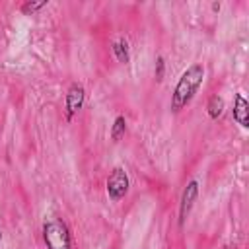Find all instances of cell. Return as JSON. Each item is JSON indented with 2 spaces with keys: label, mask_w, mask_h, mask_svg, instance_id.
I'll use <instances>...</instances> for the list:
<instances>
[{
  "label": "cell",
  "mask_w": 249,
  "mask_h": 249,
  "mask_svg": "<svg viewBox=\"0 0 249 249\" xmlns=\"http://www.w3.org/2000/svg\"><path fill=\"white\" fill-rule=\"evenodd\" d=\"M202 80H204V66L200 62H195L191 64L179 78V82L175 84V89L171 93V111L173 113H179L181 109H185L193 97L196 95L198 88L202 86Z\"/></svg>",
  "instance_id": "6da1fadb"
},
{
  "label": "cell",
  "mask_w": 249,
  "mask_h": 249,
  "mask_svg": "<svg viewBox=\"0 0 249 249\" xmlns=\"http://www.w3.org/2000/svg\"><path fill=\"white\" fill-rule=\"evenodd\" d=\"M43 241L47 249H72V235L64 220L51 216L43 222Z\"/></svg>",
  "instance_id": "7a4b0ae2"
},
{
  "label": "cell",
  "mask_w": 249,
  "mask_h": 249,
  "mask_svg": "<svg viewBox=\"0 0 249 249\" xmlns=\"http://www.w3.org/2000/svg\"><path fill=\"white\" fill-rule=\"evenodd\" d=\"M128 187H130V179H128V173L124 171V167H121V165L113 167L109 177H107V183H105L107 196L113 202H119L128 193Z\"/></svg>",
  "instance_id": "3957f363"
},
{
  "label": "cell",
  "mask_w": 249,
  "mask_h": 249,
  "mask_svg": "<svg viewBox=\"0 0 249 249\" xmlns=\"http://www.w3.org/2000/svg\"><path fill=\"white\" fill-rule=\"evenodd\" d=\"M196 196H198V181L191 179L185 185L183 193H181V200H179V226H185V222H187V218H189V214H191V210L195 206Z\"/></svg>",
  "instance_id": "277c9868"
},
{
  "label": "cell",
  "mask_w": 249,
  "mask_h": 249,
  "mask_svg": "<svg viewBox=\"0 0 249 249\" xmlns=\"http://www.w3.org/2000/svg\"><path fill=\"white\" fill-rule=\"evenodd\" d=\"M84 101H86V89L82 84L74 82L70 84L68 91H66V121H72L74 115L84 107Z\"/></svg>",
  "instance_id": "5b68a950"
},
{
  "label": "cell",
  "mask_w": 249,
  "mask_h": 249,
  "mask_svg": "<svg viewBox=\"0 0 249 249\" xmlns=\"http://www.w3.org/2000/svg\"><path fill=\"white\" fill-rule=\"evenodd\" d=\"M233 119L237 121V124H241L243 128L249 126V103L247 99L243 97V93H235L233 95Z\"/></svg>",
  "instance_id": "8992f818"
},
{
  "label": "cell",
  "mask_w": 249,
  "mask_h": 249,
  "mask_svg": "<svg viewBox=\"0 0 249 249\" xmlns=\"http://www.w3.org/2000/svg\"><path fill=\"white\" fill-rule=\"evenodd\" d=\"M111 51H113L115 58H117L121 64H128V60H130V47H128V41H126L124 37H119L117 41H113Z\"/></svg>",
  "instance_id": "52a82bcc"
},
{
  "label": "cell",
  "mask_w": 249,
  "mask_h": 249,
  "mask_svg": "<svg viewBox=\"0 0 249 249\" xmlns=\"http://www.w3.org/2000/svg\"><path fill=\"white\" fill-rule=\"evenodd\" d=\"M206 111H208V117H210L212 121H216V119L222 115V111H224V99H222L220 95H212V97L208 99Z\"/></svg>",
  "instance_id": "ba28073f"
},
{
  "label": "cell",
  "mask_w": 249,
  "mask_h": 249,
  "mask_svg": "<svg viewBox=\"0 0 249 249\" xmlns=\"http://www.w3.org/2000/svg\"><path fill=\"white\" fill-rule=\"evenodd\" d=\"M126 132V121L123 115H117L115 121H113V126H111V140L113 142H119Z\"/></svg>",
  "instance_id": "9c48e42d"
},
{
  "label": "cell",
  "mask_w": 249,
  "mask_h": 249,
  "mask_svg": "<svg viewBox=\"0 0 249 249\" xmlns=\"http://www.w3.org/2000/svg\"><path fill=\"white\" fill-rule=\"evenodd\" d=\"M47 6V0H39V2H33V0H27V2H23L21 4V12L25 14V16H33L35 12H39L41 8H45Z\"/></svg>",
  "instance_id": "30bf717a"
},
{
  "label": "cell",
  "mask_w": 249,
  "mask_h": 249,
  "mask_svg": "<svg viewBox=\"0 0 249 249\" xmlns=\"http://www.w3.org/2000/svg\"><path fill=\"white\" fill-rule=\"evenodd\" d=\"M154 76H156V82H163V76H165V58L161 54L156 56V70H154Z\"/></svg>",
  "instance_id": "8fae6325"
},
{
  "label": "cell",
  "mask_w": 249,
  "mask_h": 249,
  "mask_svg": "<svg viewBox=\"0 0 249 249\" xmlns=\"http://www.w3.org/2000/svg\"><path fill=\"white\" fill-rule=\"evenodd\" d=\"M220 8H222L220 2H212V12H220Z\"/></svg>",
  "instance_id": "7c38bea8"
},
{
  "label": "cell",
  "mask_w": 249,
  "mask_h": 249,
  "mask_svg": "<svg viewBox=\"0 0 249 249\" xmlns=\"http://www.w3.org/2000/svg\"><path fill=\"white\" fill-rule=\"evenodd\" d=\"M0 241H2V231H0Z\"/></svg>",
  "instance_id": "4fadbf2b"
}]
</instances>
